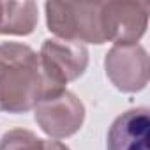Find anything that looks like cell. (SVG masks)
I'll return each instance as SVG.
<instances>
[{"mask_svg": "<svg viewBox=\"0 0 150 150\" xmlns=\"http://www.w3.org/2000/svg\"><path fill=\"white\" fill-rule=\"evenodd\" d=\"M57 94L42 74L37 51L21 42L0 44V111L25 113Z\"/></svg>", "mask_w": 150, "mask_h": 150, "instance_id": "cell-1", "label": "cell"}, {"mask_svg": "<svg viewBox=\"0 0 150 150\" xmlns=\"http://www.w3.org/2000/svg\"><path fill=\"white\" fill-rule=\"evenodd\" d=\"M46 25L57 39L71 42L104 44L101 2H46Z\"/></svg>", "mask_w": 150, "mask_h": 150, "instance_id": "cell-2", "label": "cell"}, {"mask_svg": "<svg viewBox=\"0 0 150 150\" xmlns=\"http://www.w3.org/2000/svg\"><path fill=\"white\" fill-rule=\"evenodd\" d=\"M42 74L53 90L62 92L65 85L78 80L87 71L88 50L85 44L62 39H46L39 51Z\"/></svg>", "mask_w": 150, "mask_h": 150, "instance_id": "cell-3", "label": "cell"}, {"mask_svg": "<svg viewBox=\"0 0 150 150\" xmlns=\"http://www.w3.org/2000/svg\"><path fill=\"white\" fill-rule=\"evenodd\" d=\"M34 118L41 131L53 139L76 134L85 122L83 103L69 90L41 101L34 108Z\"/></svg>", "mask_w": 150, "mask_h": 150, "instance_id": "cell-4", "label": "cell"}, {"mask_svg": "<svg viewBox=\"0 0 150 150\" xmlns=\"http://www.w3.org/2000/svg\"><path fill=\"white\" fill-rule=\"evenodd\" d=\"M101 27L106 41L115 44H138L148 27V4L101 2Z\"/></svg>", "mask_w": 150, "mask_h": 150, "instance_id": "cell-5", "label": "cell"}, {"mask_svg": "<svg viewBox=\"0 0 150 150\" xmlns=\"http://www.w3.org/2000/svg\"><path fill=\"white\" fill-rule=\"evenodd\" d=\"M104 69L120 92L136 94L148 83V53L141 44H115L106 53Z\"/></svg>", "mask_w": 150, "mask_h": 150, "instance_id": "cell-6", "label": "cell"}, {"mask_svg": "<svg viewBox=\"0 0 150 150\" xmlns=\"http://www.w3.org/2000/svg\"><path fill=\"white\" fill-rule=\"evenodd\" d=\"M106 150H150V117L146 108L118 115L106 138Z\"/></svg>", "mask_w": 150, "mask_h": 150, "instance_id": "cell-7", "label": "cell"}, {"mask_svg": "<svg viewBox=\"0 0 150 150\" xmlns=\"http://www.w3.org/2000/svg\"><path fill=\"white\" fill-rule=\"evenodd\" d=\"M39 14L35 2H2L0 34L4 35H28L37 27Z\"/></svg>", "mask_w": 150, "mask_h": 150, "instance_id": "cell-8", "label": "cell"}, {"mask_svg": "<svg viewBox=\"0 0 150 150\" xmlns=\"http://www.w3.org/2000/svg\"><path fill=\"white\" fill-rule=\"evenodd\" d=\"M42 139L28 129L16 127L0 138V150H41Z\"/></svg>", "mask_w": 150, "mask_h": 150, "instance_id": "cell-9", "label": "cell"}, {"mask_svg": "<svg viewBox=\"0 0 150 150\" xmlns=\"http://www.w3.org/2000/svg\"><path fill=\"white\" fill-rule=\"evenodd\" d=\"M41 150H71V148L58 139H42Z\"/></svg>", "mask_w": 150, "mask_h": 150, "instance_id": "cell-10", "label": "cell"}, {"mask_svg": "<svg viewBox=\"0 0 150 150\" xmlns=\"http://www.w3.org/2000/svg\"><path fill=\"white\" fill-rule=\"evenodd\" d=\"M0 21H2V2H0Z\"/></svg>", "mask_w": 150, "mask_h": 150, "instance_id": "cell-11", "label": "cell"}]
</instances>
